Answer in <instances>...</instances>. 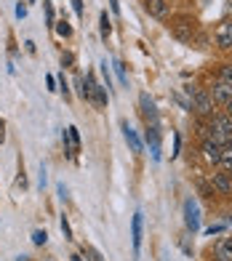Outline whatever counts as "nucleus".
<instances>
[{
	"label": "nucleus",
	"mask_w": 232,
	"mask_h": 261,
	"mask_svg": "<svg viewBox=\"0 0 232 261\" xmlns=\"http://www.w3.org/2000/svg\"><path fill=\"white\" fill-rule=\"evenodd\" d=\"M208 125H211V139L219 144H227L232 139V117L229 115H214L208 117Z\"/></svg>",
	"instance_id": "nucleus-1"
},
{
	"label": "nucleus",
	"mask_w": 232,
	"mask_h": 261,
	"mask_svg": "<svg viewBox=\"0 0 232 261\" xmlns=\"http://www.w3.org/2000/svg\"><path fill=\"white\" fill-rule=\"evenodd\" d=\"M192 110L200 117H214V101L208 96V91H195L192 93Z\"/></svg>",
	"instance_id": "nucleus-2"
},
{
	"label": "nucleus",
	"mask_w": 232,
	"mask_h": 261,
	"mask_svg": "<svg viewBox=\"0 0 232 261\" xmlns=\"http://www.w3.org/2000/svg\"><path fill=\"white\" fill-rule=\"evenodd\" d=\"M208 96H211V101L214 104H227L229 99H232V86L229 83H224V80H216L211 88H208Z\"/></svg>",
	"instance_id": "nucleus-3"
},
{
	"label": "nucleus",
	"mask_w": 232,
	"mask_h": 261,
	"mask_svg": "<svg viewBox=\"0 0 232 261\" xmlns=\"http://www.w3.org/2000/svg\"><path fill=\"white\" fill-rule=\"evenodd\" d=\"M139 107H142V115L149 128H158V110H155V101L149 99V93H142L139 96Z\"/></svg>",
	"instance_id": "nucleus-4"
},
{
	"label": "nucleus",
	"mask_w": 232,
	"mask_h": 261,
	"mask_svg": "<svg viewBox=\"0 0 232 261\" xmlns=\"http://www.w3.org/2000/svg\"><path fill=\"white\" fill-rule=\"evenodd\" d=\"M216 45L222 51H229L232 48V19H224L222 24H219V30H216Z\"/></svg>",
	"instance_id": "nucleus-5"
},
{
	"label": "nucleus",
	"mask_w": 232,
	"mask_h": 261,
	"mask_svg": "<svg viewBox=\"0 0 232 261\" xmlns=\"http://www.w3.org/2000/svg\"><path fill=\"white\" fill-rule=\"evenodd\" d=\"M211 189L219 195H224L229 197L232 195V179H229V173H214L211 176Z\"/></svg>",
	"instance_id": "nucleus-6"
},
{
	"label": "nucleus",
	"mask_w": 232,
	"mask_h": 261,
	"mask_svg": "<svg viewBox=\"0 0 232 261\" xmlns=\"http://www.w3.org/2000/svg\"><path fill=\"white\" fill-rule=\"evenodd\" d=\"M173 38H179L182 43H192V38H195V21L182 19L179 24H173Z\"/></svg>",
	"instance_id": "nucleus-7"
},
{
	"label": "nucleus",
	"mask_w": 232,
	"mask_h": 261,
	"mask_svg": "<svg viewBox=\"0 0 232 261\" xmlns=\"http://www.w3.org/2000/svg\"><path fill=\"white\" fill-rule=\"evenodd\" d=\"M203 155H205L208 163L219 165V158H222V144H219V141H214L211 136L203 139Z\"/></svg>",
	"instance_id": "nucleus-8"
},
{
	"label": "nucleus",
	"mask_w": 232,
	"mask_h": 261,
	"mask_svg": "<svg viewBox=\"0 0 232 261\" xmlns=\"http://www.w3.org/2000/svg\"><path fill=\"white\" fill-rule=\"evenodd\" d=\"M144 8H147V14L149 16H155V19H166L168 16V0H144Z\"/></svg>",
	"instance_id": "nucleus-9"
},
{
	"label": "nucleus",
	"mask_w": 232,
	"mask_h": 261,
	"mask_svg": "<svg viewBox=\"0 0 232 261\" xmlns=\"http://www.w3.org/2000/svg\"><path fill=\"white\" fill-rule=\"evenodd\" d=\"M184 221H187V229H190V232H198L200 216H198V205H195L192 200H187V203H184Z\"/></svg>",
	"instance_id": "nucleus-10"
},
{
	"label": "nucleus",
	"mask_w": 232,
	"mask_h": 261,
	"mask_svg": "<svg viewBox=\"0 0 232 261\" xmlns=\"http://www.w3.org/2000/svg\"><path fill=\"white\" fill-rule=\"evenodd\" d=\"M216 261H232V237H222L214 248Z\"/></svg>",
	"instance_id": "nucleus-11"
},
{
	"label": "nucleus",
	"mask_w": 232,
	"mask_h": 261,
	"mask_svg": "<svg viewBox=\"0 0 232 261\" xmlns=\"http://www.w3.org/2000/svg\"><path fill=\"white\" fill-rule=\"evenodd\" d=\"M123 136H125V141L131 144V152H142V141H139L136 130H134L128 123H123Z\"/></svg>",
	"instance_id": "nucleus-12"
},
{
	"label": "nucleus",
	"mask_w": 232,
	"mask_h": 261,
	"mask_svg": "<svg viewBox=\"0 0 232 261\" xmlns=\"http://www.w3.org/2000/svg\"><path fill=\"white\" fill-rule=\"evenodd\" d=\"M131 234H134V248L139 251V245H142V213H134V221H131Z\"/></svg>",
	"instance_id": "nucleus-13"
},
{
	"label": "nucleus",
	"mask_w": 232,
	"mask_h": 261,
	"mask_svg": "<svg viewBox=\"0 0 232 261\" xmlns=\"http://www.w3.org/2000/svg\"><path fill=\"white\" fill-rule=\"evenodd\" d=\"M147 141H149V147H152V158L160 160V134H158V128H147Z\"/></svg>",
	"instance_id": "nucleus-14"
},
{
	"label": "nucleus",
	"mask_w": 232,
	"mask_h": 261,
	"mask_svg": "<svg viewBox=\"0 0 232 261\" xmlns=\"http://www.w3.org/2000/svg\"><path fill=\"white\" fill-rule=\"evenodd\" d=\"M219 165H222L224 171H232V139L227 144H222V158H219Z\"/></svg>",
	"instance_id": "nucleus-15"
},
{
	"label": "nucleus",
	"mask_w": 232,
	"mask_h": 261,
	"mask_svg": "<svg viewBox=\"0 0 232 261\" xmlns=\"http://www.w3.org/2000/svg\"><path fill=\"white\" fill-rule=\"evenodd\" d=\"M99 32H101V40H107L112 32V21L107 16V11H101V16H99Z\"/></svg>",
	"instance_id": "nucleus-16"
},
{
	"label": "nucleus",
	"mask_w": 232,
	"mask_h": 261,
	"mask_svg": "<svg viewBox=\"0 0 232 261\" xmlns=\"http://www.w3.org/2000/svg\"><path fill=\"white\" fill-rule=\"evenodd\" d=\"M67 136H69V147H72V152L78 155V152H80V134H78V128L69 125L67 128Z\"/></svg>",
	"instance_id": "nucleus-17"
},
{
	"label": "nucleus",
	"mask_w": 232,
	"mask_h": 261,
	"mask_svg": "<svg viewBox=\"0 0 232 261\" xmlns=\"http://www.w3.org/2000/svg\"><path fill=\"white\" fill-rule=\"evenodd\" d=\"M80 251H83V256H86L88 261H104V256L96 251L94 245H86V243H83V248H80Z\"/></svg>",
	"instance_id": "nucleus-18"
},
{
	"label": "nucleus",
	"mask_w": 232,
	"mask_h": 261,
	"mask_svg": "<svg viewBox=\"0 0 232 261\" xmlns=\"http://www.w3.org/2000/svg\"><path fill=\"white\" fill-rule=\"evenodd\" d=\"M219 80H224L232 86V64H222L219 67Z\"/></svg>",
	"instance_id": "nucleus-19"
},
{
	"label": "nucleus",
	"mask_w": 232,
	"mask_h": 261,
	"mask_svg": "<svg viewBox=\"0 0 232 261\" xmlns=\"http://www.w3.org/2000/svg\"><path fill=\"white\" fill-rule=\"evenodd\" d=\"M112 67H115V72H118V77H120V83H123V86H128V75H125V64H123V62H115Z\"/></svg>",
	"instance_id": "nucleus-20"
},
{
	"label": "nucleus",
	"mask_w": 232,
	"mask_h": 261,
	"mask_svg": "<svg viewBox=\"0 0 232 261\" xmlns=\"http://www.w3.org/2000/svg\"><path fill=\"white\" fill-rule=\"evenodd\" d=\"M45 240H48L45 229H35V232H32V243H35V245H45Z\"/></svg>",
	"instance_id": "nucleus-21"
},
{
	"label": "nucleus",
	"mask_w": 232,
	"mask_h": 261,
	"mask_svg": "<svg viewBox=\"0 0 232 261\" xmlns=\"http://www.w3.org/2000/svg\"><path fill=\"white\" fill-rule=\"evenodd\" d=\"M56 32H59V35H62V38H69V35H72V27H69V24H67V21L62 19V21H59V24H56Z\"/></svg>",
	"instance_id": "nucleus-22"
},
{
	"label": "nucleus",
	"mask_w": 232,
	"mask_h": 261,
	"mask_svg": "<svg viewBox=\"0 0 232 261\" xmlns=\"http://www.w3.org/2000/svg\"><path fill=\"white\" fill-rule=\"evenodd\" d=\"M62 232H64L67 240H72V229H69V221H67V216H62Z\"/></svg>",
	"instance_id": "nucleus-23"
},
{
	"label": "nucleus",
	"mask_w": 232,
	"mask_h": 261,
	"mask_svg": "<svg viewBox=\"0 0 232 261\" xmlns=\"http://www.w3.org/2000/svg\"><path fill=\"white\" fill-rule=\"evenodd\" d=\"M72 64H75V56L69 54V51H67V54H62V67H72Z\"/></svg>",
	"instance_id": "nucleus-24"
},
{
	"label": "nucleus",
	"mask_w": 232,
	"mask_h": 261,
	"mask_svg": "<svg viewBox=\"0 0 232 261\" xmlns=\"http://www.w3.org/2000/svg\"><path fill=\"white\" fill-rule=\"evenodd\" d=\"M101 75L107 80V88H112V80H110V69H107V62H101Z\"/></svg>",
	"instance_id": "nucleus-25"
},
{
	"label": "nucleus",
	"mask_w": 232,
	"mask_h": 261,
	"mask_svg": "<svg viewBox=\"0 0 232 261\" xmlns=\"http://www.w3.org/2000/svg\"><path fill=\"white\" fill-rule=\"evenodd\" d=\"M45 14H48V24H54V6H51V0H45Z\"/></svg>",
	"instance_id": "nucleus-26"
},
{
	"label": "nucleus",
	"mask_w": 232,
	"mask_h": 261,
	"mask_svg": "<svg viewBox=\"0 0 232 261\" xmlns=\"http://www.w3.org/2000/svg\"><path fill=\"white\" fill-rule=\"evenodd\" d=\"M16 16H19V19H24V16H27V6L21 3V0H19V6H16Z\"/></svg>",
	"instance_id": "nucleus-27"
},
{
	"label": "nucleus",
	"mask_w": 232,
	"mask_h": 261,
	"mask_svg": "<svg viewBox=\"0 0 232 261\" xmlns=\"http://www.w3.org/2000/svg\"><path fill=\"white\" fill-rule=\"evenodd\" d=\"M72 8H75L78 16H83V0H72Z\"/></svg>",
	"instance_id": "nucleus-28"
},
{
	"label": "nucleus",
	"mask_w": 232,
	"mask_h": 261,
	"mask_svg": "<svg viewBox=\"0 0 232 261\" xmlns=\"http://www.w3.org/2000/svg\"><path fill=\"white\" fill-rule=\"evenodd\" d=\"M59 86H62V93H64V96H69V88H67V80H64V72L59 75Z\"/></svg>",
	"instance_id": "nucleus-29"
},
{
	"label": "nucleus",
	"mask_w": 232,
	"mask_h": 261,
	"mask_svg": "<svg viewBox=\"0 0 232 261\" xmlns=\"http://www.w3.org/2000/svg\"><path fill=\"white\" fill-rule=\"evenodd\" d=\"M45 83H48V91H56V77H54V75L45 77Z\"/></svg>",
	"instance_id": "nucleus-30"
},
{
	"label": "nucleus",
	"mask_w": 232,
	"mask_h": 261,
	"mask_svg": "<svg viewBox=\"0 0 232 261\" xmlns=\"http://www.w3.org/2000/svg\"><path fill=\"white\" fill-rule=\"evenodd\" d=\"M3 141H6V123L0 120V144H3Z\"/></svg>",
	"instance_id": "nucleus-31"
},
{
	"label": "nucleus",
	"mask_w": 232,
	"mask_h": 261,
	"mask_svg": "<svg viewBox=\"0 0 232 261\" xmlns=\"http://www.w3.org/2000/svg\"><path fill=\"white\" fill-rule=\"evenodd\" d=\"M110 8L115 11V14H118V11H120V3H118V0H110Z\"/></svg>",
	"instance_id": "nucleus-32"
},
{
	"label": "nucleus",
	"mask_w": 232,
	"mask_h": 261,
	"mask_svg": "<svg viewBox=\"0 0 232 261\" xmlns=\"http://www.w3.org/2000/svg\"><path fill=\"white\" fill-rule=\"evenodd\" d=\"M224 14H227V16H232V0H229V3L224 6Z\"/></svg>",
	"instance_id": "nucleus-33"
},
{
	"label": "nucleus",
	"mask_w": 232,
	"mask_h": 261,
	"mask_svg": "<svg viewBox=\"0 0 232 261\" xmlns=\"http://www.w3.org/2000/svg\"><path fill=\"white\" fill-rule=\"evenodd\" d=\"M224 107H227V112H224V115H229V117H232V99H229V101H227Z\"/></svg>",
	"instance_id": "nucleus-34"
},
{
	"label": "nucleus",
	"mask_w": 232,
	"mask_h": 261,
	"mask_svg": "<svg viewBox=\"0 0 232 261\" xmlns=\"http://www.w3.org/2000/svg\"><path fill=\"white\" fill-rule=\"evenodd\" d=\"M16 261H30V256H19Z\"/></svg>",
	"instance_id": "nucleus-35"
},
{
	"label": "nucleus",
	"mask_w": 232,
	"mask_h": 261,
	"mask_svg": "<svg viewBox=\"0 0 232 261\" xmlns=\"http://www.w3.org/2000/svg\"><path fill=\"white\" fill-rule=\"evenodd\" d=\"M69 258H72V261H83V258H80L78 253H75V256H69Z\"/></svg>",
	"instance_id": "nucleus-36"
},
{
	"label": "nucleus",
	"mask_w": 232,
	"mask_h": 261,
	"mask_svg": "<svg viewBox=\"0 0 232 261\" xmlns=\"http://www.w3.org/2000/svg\"><path fill=\"white\" fill-rule=\"evenodd\" d=\"M229 179H232V171H229Z\"/></svg>",
	"instance_id": "nucleus-37"
},
{
	"label": "nucleus",
	"mask_w": 232,
	"mask_h": 261,
	"mask_svg": "<svg viewBox=\"0 0 232 261\" xmlns=\"http://www.w3.org/2000/svg\"><path fill=\"white\" fill-rule=\"evenodd\" d=\"M229 224H232V219H229Z\"/></svg>",
	"instance_id": "nucleus-38"
}]
</instances>
